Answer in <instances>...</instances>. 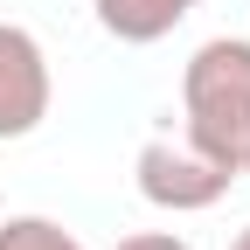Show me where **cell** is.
I'll return each mask as SVG.
<instances>
[{"instance_id":"277c9868","label":"cell","mask_w":250,"mask_h":250,"mask_svg":"<svg viewBox=\"0 0 250 250\" xmlns=\"http://www.w3.org/2000/svg\"><path fill=\"white\" fill-rule=\"evenodd\" d=\"M195 7H208V0H90L98 28H104L111 42H125V49H146V42L174 35Z\"/></svg>"},{"instance_id":"8992f818","label":"cell","mask_w":250,"mask_h":250,"mask_svg":"<svg viewBox=\"0 0 250 250\" xmlns=\"http://www.w3.org/2000/svg\"><path fill=\"white\" fill-rule=\"evenodd\" d=\"M111 250H195V243L174 236V229H139V236H118Z\"/></svg>"},{"instance_id":"3957f363","label":"cell","mask_w":250,"mask_h":250,"mask_svg":"<svg viewBox=\"0 0 250 250\" xmlns=\"http://www.w3.org/2000/svg\"><path fill=\"white\" fill-rule=\"evenodd\" d=\"M49 98H56V83H49V56H42V42L28 35L21 21H0V146L42 132Z\"/></svg>"},{"instance_id":"6da1fadb","label":"cell","mask_w":250,"mask_h":250,"mask_svg":"<svg viewBox=\"0 0 250 250\" xmlns=\"http://www.w3.org/2000/svg\"><path fill=\"white\" fill-rule=\"evenodd\" d=\"M181 118L208 160L243 174L250 160V35H208L181 70Z\"/></svg>"},{"instance_id":"52a82bcc","label":"cell","mask_w":250,"mask_h":250,"mask_svg":"<svg viewBox=\"0 0 250 250\" xmlns=\"http://www.w3.org/2000/svg\"><path fill=\"white\" fill-rule=\"evenodd\" d=\"M229 250H250V229H236V243H229Z\"/></svg>"},{"instance_id":"7a4b0ae2","label":"cell","mask_w":250,"mask_h":250,"mask_svg":"<svg viewBox=\"0 0 250 250\" xmlns=\"http://www.w3.org/2000/svg\"><path fill=\"white\" fill-rule=\"evenodd\" d=\"M132 174H139V195H146L153 208H167V215L215 208V202L229 195V181H236L223 160H208V153H202L195 139H167V132L139 146Z\"/></svg>"},{"instance_id":"ba28073f","label":"cell","mask_w":250,"mask_h":250,"mask_svg":"<svg viewBox=\"0 0 250 250\" xmlns=\"http://www.w3.org/2000/svg\"><path fill=\"white\" fill-rule=\"evenodd\" d=\"M243 174H250V160H243Z\"/></svg>"},{"instance_id":"5b68a950","label":"cell","mask_w":250,"mask_h":250,"mask_svg":"<svg viewBox=\"0 0 250 250\" xmlns=\"http://www.w3.org/2000/svg\"><path fill=\"white\" fill-rule=\"evenodd\" d=\"M0 250H90L77 229H62L56 215H7L0 223Z\"/></svg>"}]
</instances>
